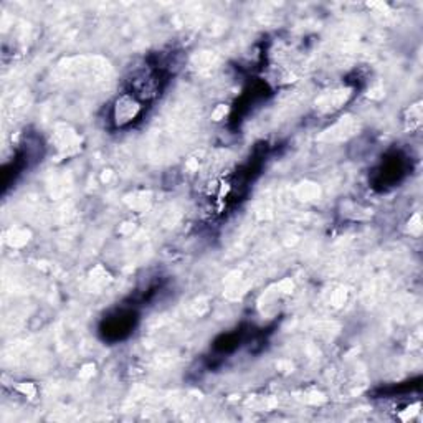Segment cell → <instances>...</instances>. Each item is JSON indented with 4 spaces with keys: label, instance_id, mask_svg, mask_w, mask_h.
Instances as JSON below:
<instances>
[{
    "label": "cell",
    "instance_id": "1",
    "mask_svg": "<svg viewBox=\"0 0 423 423\" xmlns=\"http://www.w3.org/2000/svg\"><path fill=\"white\" fill-rule=\"evenodd\" d=\"M141 113V104L136 101V96L131 93V96H123L118 99L116 106L113 109L114 123L118 126H124V124L131 123L134 118H137V114Z\"/></svg>",
    "mask_w": 423,
    "mask_h": 423
}]
</instances>
